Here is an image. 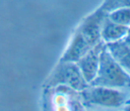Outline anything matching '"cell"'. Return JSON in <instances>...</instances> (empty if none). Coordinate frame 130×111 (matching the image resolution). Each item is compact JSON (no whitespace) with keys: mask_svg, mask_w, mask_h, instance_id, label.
Here are the masks:
<instances>
[{"mask_svg":"<svg viewBox=\"0 0 130 111\" xmlns=\"http://www.w3.org/2000/svg\"><path fill=\"white\" fill-rule=\"evenodd\" d=\"M80 94L85 103L100 107L118 108L127 102V94L121 89L88 85Z\"/></svg>","mask_w":130,"mask_h":111,"instance_id":"7a4b0ae2","label":"cell"},{"mask_svg":"<svg viewBox=\"0 0 130 111\" xmlns=\"http://www.w3.org/2000/svg\"><path fill=\"white\" fill-rule=\"evenodd\" d=\"M123 40H124L126 43H128V44L130 45V30H129V32L127 33V35L124 37V39H123Z\"/></svg>","mask_w":130,"mask_h":111,"instance_id":"8fae6325","label":"cell"},{"mask_svg":"<svg viewBox=\"0 0 130 111\" xmlns=\"http://www.w3.org/2000/svg\"><path fill=\"white\" fill-rule=\"evenodd\" d=\"M108 18L112 21L130 27V7H122L107 12Z\"/></svg>","mask_w":130,"mask_h":111,"instance_id":"9c48e42d","label":"cell"},{"mask_svg":"<svg viewBox=\"0 0 130 111\" xmlns=\"http://www.w3.org/2000/svg\"><path fill=\"white\" fill-rule=\"evenodd\" d=\"M106 16L107 12L100 6L92 13L87 15L77 26V29L80 31V33L90 46H93L102 41L101 31L103 21Z\"/></svg>","mask_w":130,"mask_h":111,"instance_id":"277c9868","label":"cell"},{"mask_svg":"<svg viewBox=\"0 0 130 111\" xmlns=\"http://www.w3.org/2000/svg\"><path fill=\"white\" fill-rule=\"evenodd\" d=\"M92 46L88 44V42L84 39L80 31L76 28L74 31L67 48L63 52L60 61L61 62H72L76 63L82 56H84Z\"/></svg>","mask_w":130,"mask_h":111,"instance_id":"8992f818","label":"cell"},{"mask_svg":"<svg viewBox=\"0 0 130 111\" xmlns=\"http://www.w3.org/2000/svg\"><path fill=\"white\" fill-rule=\"evenodd\" d=\"M106 48L114 60L127 72L130 76V45L126 43L123 39L105 43Z\"/></svg>","mask_w":130,"mask_h":111,"instance_id":"ba28073f","label":"cell"},{"mask_svg":"<svg viewBox=\"0 0 130 111\" xmlns=\"http://www.w3.org/2000/svg\"><path fill=\"white\" fill-rule=\"evenodd\" d=\"M130 27L125 26L119 23H116L112 21L108 16L105 17L102 25V31H101V38L104 43H110L118 40L124 39V37L129 32Z\"/></svg>","mask_w":130,"mask_h":111,"instance_id":"52a82bcc","label":"cell"},{"mask_svg":"<svg viewBox=\"0 0 130 111\" xmlns=\"http://www.w3.org/2000/svg\"><path fill=\"white\" fill-rule=\"evenodd\" d=\"M124 111H130V104H128V105H126V106H125Z\"/></svg>","mask_w":130,"mask_h":111,"instance_id":"7c38bea8","label":"cell"},{"mask_svg":"<svg viewBox=\"0 0 130 111\" xmlns=\"http://www.w3.org/2000/svg\"><path fill=\"white\" fill-rule=\"evenodd\" d=\"M92 86H102L114 89H130V76L110 54L106 45L104 46L100 66L94 80L89 84Z\"/></svg>","mask_w":130,"mask_h":111,"instance_id":"6da1fadb","label":"cell"},{"mask_svg":"<svg viewBox=\"0 0 130 111\" xmlns=\"http://www.w3.org/2000/svg\"><path fill=\"white\" fill-rule=\"evenodd\" d=\"M104 46H105V43L103 41H100L76 62V65L82 77L84 78V80L88 85L94 80L96 76L99 66H100L101 53Z\"/></svg>","mask_w":130,"mask_h":111,"instance_id":"5b68a950","label":"cell"},{"mask_svg":"<svg viewBox=\"0 0 130 111\" xmlns=\"http://www.w3.org/2000/svg\"><path fill=\"white\" fill-rule=\"evenodd\" d=\"M47 83L51 87L67 86L70 89L79 92H81L88 86V84L82 77L76 63L61 61L54 69Z\"/></svg>","mask_w":130,"mask_h":111,"instance_id":"3957f363","label":"cell"},{"mask_svg":"<svg viewBox=\"0 0 130 111\" xmlns=\"http://www.w3.org/2000/svg\"><path fill=\"white\" fill-rule=\"evenodd\" d=\"M101 7L106 12H110L117 8L130 7V0H105Z\"/></svg>","mask_w":130,"mask_h":111,"instance_id":"30bf717a","label":"cell"}]
</instances>
